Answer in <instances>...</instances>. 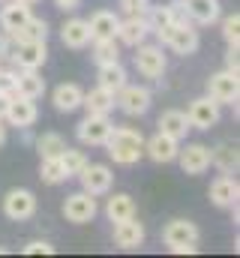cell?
I'll list each match as a JSON object with an SVG mask.
<instances>
[{
    "label": "cell",
    "mask_w": 240,
    "mask_h": 258,
    "mask_svg": "<svg viewBox=\"0 0 240 258\" xmlns=\"http://www.w3.org/2000/svg\"><path fill=\"white\" fill-rule=\"evenodd\" d=\"M210 201L216 204V207H222V210H228V207H234L240 198V183L237 177H231V174H219L213 183H210Z\"/></svg>",
    "instance_id": "cell-17"
},
{
    "label": "cell",
    "mask_w": 240,
    "mask_h": 258,
    "mask_svg": "<svg viewBox=\"0 0 240 258\" xmlns=\"http://www.w3.org/2000/svg\"><path fill=\"white\" fill-rule=\"evenodd\" d=\"M120 9H123V15L144 18V15H147V9H150V0H120Z\"/></svg>",
    "instance_id": "cell-37"
},
{
    "label": "cell",
    "mask_w": 240,
    "mask_h": 258,
    "mask_svg": "<svg viewBox=\"0 0 240 258\" xmlns=\"http://www.w3.org/2000/svg\"><path fill=\"white\" fill-rule=\"evenodd\" d=\"M21 3H27V6H33V3H39V0H21Z\"/></svg>",
    "instance_id": "cell-44"
},
{
    "label": "cell",
    "mask_w": 240,
    "mask_h": 258,
    "mask_svg": "<svg viewBox=\"0 0 240 258\" xmlns=\"http://www.w3.org/2000/svg\"><path fill=\"white\" fill-rule=\"evenodd\" d=\"M93 60L96 66L102 63H117L120 60V42L117 39H93Z\"/></svg>",
    "instance_id": "cell-33"
},
{
    "label": "cell",
    "mask_w": 240,
    "mask_h": 258,
    "mask_svg": "<svg viewBox=\"0 0 240 258\" xmlns=\"http://www.w3.org/2000/svg\"><path fill=\"white\" fill-rule=\"evenodd\" d=\"M54 6H57L60 12H75L81 6V0H54Z\"/></svg>",
    "instance_id": "cell-42"
},
{
    "label": "cell",
    "mask_w": 240,
    "mask_h": 258,
    "mask_svg": "<svg viewBox=\"0 0 240 258\" xmlns=\"http://www.w3.org/2000/svg\"><path fill=\"white\" fill-rule=\"evenodd\" d=\"M219 108H222V105H219L216 99H210V96H198V99L189 102V108H186V120H189V126L192 129L207 132V129H213L216 123H219V117H222Z\"/></svg>",
    "instance_id": "cell-8"
},
{
    "label": "cell",
    "mask_w": 240,
    "mask_h": 258,
    "mask_svg": "<svg viewBox=\"0 0 240 258\" xmlns=\"http://www.w3.org/2000/svg\"><path fill=\"white\" fill-rule=\"evenodd\" d=\"M3 213L12 222H27L36 216V195L30 189H9L3 195Z\"/></svg>",
    "instance_id": "cell-10"
},
{
    "label": "cell",
    "mask_w": 240,
    "mask_h": 258,
    "mask_svg": "<svg viewBox=\"0 0 240 258\" xmlns=\"http://www.w3.org/2000/svg\"><path fill=\"white\" fill-rule=\"evenodd\" d=\"M114 102H117V108L126 117H141V114L150 111L153 93H150L144 84H129V81H126L117 93H114Z\"/></svg>",
    "instance_id": "cell-5"
},
{
    "label": "cell",
    "mask_w": 240,
    "mask_h": 258,
    "mask_svg": "<svg viewBox=\"0 0 240 258\" xmlns=\"http://www.w3.org/2000/svg\"><path fill=\"white\" fill-rule=\"evenodd\" d=\"M222 39L228 48H240V12H231L222 18Z\"/></svg>",
    "instance_id": "cell-36"
},
{
    "label": "cell",
    "mask_w": 240,
    "mask_h": 258,
    "mask_svg": "<svg viewBox=\"0 0 240 258\" xmlns=\"http://www.w3.org/2000/svg\"><path fill=\"white\" fill-rule=\"evenodd\" d=\"M12 39H15V42H45V39H48V21L30 15V18L12 33Z\"/></svg>",
    "instance_id": "cell-27"
},
{
    "label": "cell",
    "mask_w": 240,
    "mask_h": 258,
    "mask_svg": "<svg viewBox=\"0 0 240 258\" xmlns=\"http://www.w3.org/2000/svg\"><path fill=\"white\" fill-rule=\"evenodd\" d=\"M30 15L33 12H30L27 3H21V0H3V6H0V30L3 33H15Z\"/></svg>",
    "instance_id": "cell-23"
},
{
    "label": "cell",
    "mask_w": 240,
    "mask_h": 258,
    "mask_svg": "<svg viewBox=\"0 0 240 258\" xmlns=\"http://www.w3.org/2000/svg\"><path fill=\"white\" fill-rule=\"evenodd\" d=\"M156 39H159V45L171 48V51L180 54V57L195 54V51H198V45H201V36H198V30H195V24H192V21H171V24H168Z\"/></svg>",
    "instance_id": "cell-3"
},
{
    "label": "cell",
    "mask_w": 240,
    "mask_h": 258,
    "mask_svg": "<svg viewBox=\"0 0 240 258\" xmlns=\"http://www.w3.org/2000/svg\"><path fill=\"white\" fill-rule=\"evenodd\" d=\"M132 63H135V69H138L141 78L159 81V78L165 75V69H168V57H165L162 45H147V42H141V45H135Z\"/></svg>",
    "instance_id": "cell-4"
},
{
    "label": "cell",
    "mask_w": 240,
    "mask_h": 258,
    "mask_svg": "<svg viewBox=\"0 0 240 258\" xmlns=\"http://www.w3.org/2000/svg\"><path fill=\"white\" fill-rule=\"evenodd\" d=\"M144 237H147V231H144L141 222H135V216L123 219V222H114V243H117L120 249L132 252V249H138L144 243Z\"/></svg>",
    "instance_id": "cell-18"
},
{
    "label": "cell",
    "mask_w": 240,
    "mask_h": 258,
    "mask_svg": "<svg viewBox=\"0 0 240 258\" xmlns=\"http://www.w3.org/2000/svg\"><path fill=\"white\" fill-rule=\"evenodd\" d=\"M60 165H63V171H66V177H78V171L87 165V156L81 153V150H75V147H63V153L57 156Z\"/></svg>",
    "instance_id": "cell-35"
},
{
    "label": "cell",
    "mask_w": 240,
    "mask_h": 258,
    "mask_svg": "<svg viewBox=\"0 0 240 258\" xmlns=\"http://www.w3.org/2000/svg\"><path fill=\"white\" fill-rule=\"evenodd\" d=\"M9 60L15 69H42L48 60V45L45 42H15Z\"/></svg>",
    "instance_id": "cell-14"
},
{
    "label": "cell",
    "mask_w": 240,
    "mask_h": 258,
    "mask_svg": "<svg viewBox=\"0 0 240 258\" xmlns=\"http://www.w3.org/2000/svg\"><path fill=\"white\" fill-rule=\"evenodd\" d=\"M3 144H6V120L0 117V147H3Z\"/></svg>",
    "instance_id": "cell-43"
},
{
    "label": "cell",
    "mask_w": 240,
    "mask_h": 258,
    "mask_svg": "<svg viewBox=\"0 0 240 258\" xmlns=\"http://www.w3.org/2000/svg\"><path fill=\"white\" fill-rule=\"evenodd\" d=\"M198 225L192 219H171L165 228H162V243L174 252V255H192L198 252Z\"/></svg>",
    "instance_id": "cell-2"
},
{
    "label": "cell",
    "mask_w": 240,
    "mask_h": 258,
    "mask_svg": "<svg viewBox=\"0 0 240 258\" xmlns=\"http://www.w3.org/2000/svg\"><path fill=\"white\" fill-rule=\"evenodd\" d=\"M177 150H180V141H174L171 135L165 132H156L150 138H144V153L156 162V165H168L177 159Z\"/></svg>",
    "instance_id": "cell-15"
},
{
    "label": "cell",
    "mask_w": 240,
    "mask_h": 258,
    "mask_svg": "<svg viewBox=\"0 0 240 258\" xmlns=\"http://www.w3.org/2000/svg\"><path fill=\"white\" fill-rule=\"evenodd\" d=\"M3 252H6V249H3V246H0V255H3Z\"/></svg>",
    "instance_id": "cell-45"
},
{
    "label": "cell",
    "mask_w": 240,
    "mask_h": 258,
    "mask_svg": "<svg viewBox=\"0 0 240 258\" xmlns=\"http://www.w3.org/2000/svg\"><path fill=\"white\" fill-rule=\"evenodd\" d=\"M105 216H108L111 222L132 219V216H135V201H132V195L114 192L111 198H108V201H105Z\"/></svg>",
    "instance_id": "cell-28"
},
{
    "label": "cell",
    "mask_w": 240,
    "mask_h": 258,
    "mask_svg": "<svg viewBox=\"0 0 240 258\" xmlns=\"http://www.w3.org/2000/svg\"><path fill=\"white\" fill-rule=\"evenodd\" d=\"M96 213H99L96 195L84 192V189L66 195V201H63V216H66V222H72V225H84V222H90Z\"/></svg>",
    "instance_id": "cell-7"
},
{
    "label": "cell",
    "mask_w": 240,
    "mask_h": 258,
    "mask_svg": "<svg viewBox=\"0 0 240 258\" xmlns=\"http://www.w3.org/2000/svg\"><path fill=\"white\" fill-rule=\"evenodd\" d=\"M111 117L108 114H87L78 126H75V135H78V141L81 144H87V147H102L105 144V138L111 135Z\"/></svg>",
    "instance_id": "cell-9"
},
{
    "label": "cell",
    "mask_w": 240,
    "mask_h": 258,
    "mask_svg": "<svg viewBox=\"0 0 240 258\" xmlns=\"http://www.w3.org/2000/svg\"><path fill=\"white\" fill-rule=\"evenodd\" d=\"M36 150H39V156L45 159V156H60L63 153V147H66V138L60 135V132H42L36 141Z\"/></svg>",
    "instance_id": "cell-34"
},
{
    "label": "cell",
    "mask_w": 240,
    "mask_h": 258,
    "mask_svg": "<svg viewBox=\"0 0 240 258\" xmlns=\"http://www.w3.org/2000/svg\"><path fill=\"white\" fill-rule=\"evenodd\" d=\"M0 69H3V60H0Z\"/></svg>",
    "instance_id": "cell-46"
},
{
    "label": "cell",
    "mask_w": 240,
    "mask_h": 258,
    "mask_svg": "<svg viewBox=\"0 0 240 258\" xmlns=\"http://www.w3.org/2000/svg\"><path fill=\"white\" fill-rule=\"evenodd\" d=\"M114 165H135L144 156V135L135 126H114L102 144Z\"/></svg>",
    "instance_id": "cell-1"
},
{
    "label": "cell",
    "mask_w": 240,
    "mask_h": 258,
    "mask_svg": "<svg viewBox=\"0 0 240 258\" xmlns=\"http://www.w3.org/2000/svg\"><path fill=\"white\" fill-rule=\"evenodd\" d=\"M96 81H99V87H105V90H111V93H117L120 87L126 84V69L123 63H102L99 66V72H96Z\"/></svg>",
    "instance_id": "cell-30"
},
{
    "label": "cell",
    "mask_w": 240,
    "mask_h": 258,
    "mask_svg": "<svg viewBox=\"0 0 240 258\" xmlns=\"http://www.w3.org/2000/svg\"><path fill=\"white\" fill-rule=\"evenodd\" d=\"M39 177H42V183H45V186H60V183H66V180H69L57 156H45V159L39 162Z\"/></svg>",
    "instance_id": "cell-31"
},
{
    "label": "cell",
    "mask_w": 240,
    "mask_h": 258,
    "mask_svg": "<svg viewBox=\"0 0 240 258\" xmlns=\"http://www.w3.org/2000/svg\"><path fill=\"white\" fill-rule=\"evenodd\" d=\"M174 162H180L183 174L198 177V174H204V171L210 168V147H207V144H198V141H189L186 147L177 150V159H174Z\"/></svg>",
    "instance_id": "cell-13"
},
{
    "label": "cell",
    "mask_w": 240,
    "mask_h": 258,
    "mask_svg": "<svg viewBox=\"0 0 240 258\" xmlns=\"http://www.w3.org/2000/svg\"><path fill=\"white\" fill-rule=\"evenodd\" d=\"M81 99H84V90L78 84H72V81H63V84H57L51 90V102H54V108H57L60 114L78 111L81 108Z\"/></svg>",
    "instance_id": "cell-21"
},
{
    "label": "cell",
    "mask_w": 240,
    "mask_h": 258,
    "mask_svg": "<svg viewBox=\"0 0 240 258\" xmlns=\"http://www.w3.org/2000/svg\"><path fill=\"white\" fill-rule=\"evenodd\" d=\"M159 132H165V135H171L174 141H183L186 135H189V120H186V111H177V108H168V111H162V117H159Z\"/></svg>",
    "instance_id": "cell-26"
},
{
    "label": "cell",
    "mask_w": 240,
    "mask_h": 258,
    "mask_svg": "<svg viewBox=\"0 0 240 258\" xmlns=\"http://www.w3.org/2000/svg\"><path fill=\"white\" fill-rule=\"evenodd\" d=\"M144 21H147V30H150L153 36H159V33H162V30L174 21V15H171L168 3H165V6H153V3H150V9H147Z\"/></svg>",
    "instance_id": "cell-32"
},
{
    "label": "cell",
    "mask_w": 240,
    "mask_h": 258,
    "mask_svg": "<svg viewBox=\"0 0 240 258\" xmlns=\"http://www.w3.org/2000/svg\"><path fill=\"white\" fill-rule=\"evenodd\" d=\"M117 24H120V15H114L111 9H96V12L87 18L90 42H93V39H114V36H117Z\"/></svg>",
    "instance_id": "cell-20"
},
{
    "label": "cell",
    "mask_w": 240,
    "mask_h": 258,
    "mask_svg": "<svg viewBox=\"0 0 240 258\" xmlns=\"http://www.w3.org/2000/svg\"><path fill=\"white\" fill-rule=\"evenodd\" d=\"M210 165H216L222 174H234L240 165V156H237V147L234 144H219L210 150Z\"/></svg>",
    "instance_id": "cell-29"
},
{
    "label": "cell",
    "mask_w": 240,
    "mask_h": 258,
    "mask_svg": "<svg viewBox=\"0 0 240 258\" xmlns=\"http://www.w3.org/2000/svg\"><path fill=\"white\" fill-rule=\"evenodd\" d=\"M0 96H15V69H0Z\"/></svg>",
    "instance_id": "cell-38"
},
{
    "label": "cell",
    "mask_w": 240,
    "mask_h": 258,
    "mask_svg": "<svg viewBox=\"0 0 240 258\" xmlns=\"http://www.w3.org/2000/svg\"><path fill=\"white\" fill-rule=\"evenodd\" d=\"M15 93L27 99H42L45 78L39 75V69H15Z\"/></svg>",
    "instance_id": "cell-24"
},
{
    "label": "cell",
    "mask_w": 240,
    "mask_h": 258,
    "mask_svg": "<svg viewBox=\"0 0 240 258\" xmlns=\"http://www.w3.org/2000/svg\"><path fill=\"white\" fill-rule=\"evenodd\" d=\"M183 9H186L189 21L198 24V27H210V24H216L222 18L219 0H183Z\"/></svg>",
    "instance_id": "cell-16"
},
{
    "label": "cell",
    "mask_w": 240,
    "mask_h": 258,
    "mask_svg": "<svg viewBox=\"0 0 240 258\" xmlns=\"http://www.w3.org/2000/svg\"><path fill=\"white\" fill-rule=\"evenodd\" d=\"M225 69H228V72H240L237 48H228V54H225Z\"/></svg>",
    "instance_id": "cell-41"
},
{
    "label": "cell",
    "mask_w": 240,
    "mask_h": 258,
    "mask_svg": "<svg viewBox=\"0 0 240 258\" xmlns=\"http://www.w3.org/2000/svg\"><path fill=\"white\" fill-rule=\"evenodd\" d=\"M207 96L216 99L219 105H234L240 99V72H228V69L213 72L207 81Z\"/></svg>",
    "instance_id": "cell-6"
},
{
    "label": "cell",
    "mask_w": 240,
    "mask_h": 258,
    "mask_svg": "<svg viewBox=\"0 0 240 258\" xmlns=\"http://www.w3.org/2000/svg\"><path fill=\"white\" fill-rule=\"evenodd\" d=\"M12 48H15L12 33H3V30H0V60H3V57H9V54H12Z\"/></svg>",
    "instance_id": "cell-40"
},
{
    "label": "cell",
    "mask_w": 240,
    "mask_h": 258,
    "mask_svg": "<svg viewBox=\"0 0 240 258\" xmlns=\"http://www.w3.org/2000/svg\"><path fill=\"white\" fill-rule=\"evenodd\" d=\"M3 120L15 129H30L39 120V108H36V99H27V96H12L6 102V111H3Z\"/></svg>",
    "instance_id": "cell-11"
},
{
    "label": "cell",
    "mask_w": 240,
    "mask_h": 258,
    "mask_svg": "<svg viewBox=\"0 0 240 258\" xmlns=\"http://www.w3.org/2000/svg\"><path fill=\"white\" fill-rule=\"evenodd\" d=\"M60 42L72 51H81L90 45V27H87V18H69L63 27H60Z\"/></svg>",
    "instance_id": "cell-19"
},
{
    "label": "cell",
    "mask_w": 240,
    "mask_h": 258,
    "mask_svg": "<svg viewBox=\"0 0 240 258\" xmlns=\"http://www.w3.org/2000/svg\"><path fill=\"white\" fill-rule=\"evenodd\" d=\"M78 180H81V189L90 195H108L114 186V171L102 162H87L81 171H78Z\"/></svg>",
    "instance_id": "cell-12"
},
{
    "label": "cell",
    "mask_w": 240,
    "mask_h": 258,
    "mask_svg": "<svg viewBox=\"0 0 240 258\" xmlns=\"http://www.w3.org/2000/svg\"><path fill=\"white\" fill-rule=\"evenodd\" d=\"M0 3H3V0H0Z\"/></svg>",
    "instance_id": "cell-47"
},
{
    "label": "cell",
    "mask_w": 240,
    "mask_h": 258,
    "mask_svg": "<svg viewBox=\"0 0 240 258\" xmlns=\"http://www.w3.org/2000/svg\"><path fill=\"white\" fill-rule=\"evenodd\" d=\"M81 108H84L87 114H111V111L117 108V102H114V93H111V90H105V87L96 84L93 90L84 93Z\"/></svg>",
    "instance_id": "cell-25"
},
{
    "label": "cell",
    "mask_w": 240,
    "mask_h": 258,
    "mask_svg": "<svg viewBox=\"0 0 240 258\" xmlns=\"http://www.w3.org/2000/svg\"><path fill=\"white\" fill-rule=\"evenodd\" d=\"M150 36V30H147V21L144 18H132V15H126V18H120L117 24V39L120 45H129V48H135V45H141L144 39Z\"/></svg>",
    "instance_id": "cell-22"
},
{
    "label": "cell",
    "mask_w": 240,
    "mask_h": 258,
    "mask_svg": "<svg viewBox=\"0 0 240 258\" xmlns=\"http://www.w3.org/2000/svg\"><path fill=\"white\" fill-rule=\"evenodd\" d=\"M24 255H54V246L48 240H30L24 246Z\"/></svg>",
    "instance_id": "cell-39"
}]
</instances>
